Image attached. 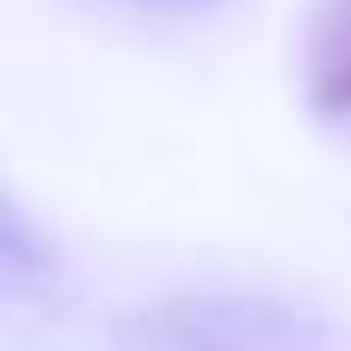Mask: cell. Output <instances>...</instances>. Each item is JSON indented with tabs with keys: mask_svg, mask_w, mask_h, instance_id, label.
<instances>
[{
	"mask_svg": "<svg viewBox=\"0 0 351 351\" xmlns=\"http://www.w3.org/2000/svg\"><path fill=\"white\" fill-rule=\"evenodd\" d=\"M308 105L351 117V0H321L308 25Z\"/></svg>",
	"mask_w": 351,
	"mask_h": 351,
	"instance_id": "obj_1",
	"label": "cell"
}]
</instances>
